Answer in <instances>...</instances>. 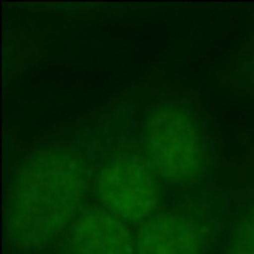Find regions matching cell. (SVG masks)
Here are the masks:
<instances>
[{
  "label": "cell",
  "instance_id": "1",
  "mask_svg": "<svg viewBox=\"0 0 254 254\" xmlns=\"http://www.w3.org/2000/svg\"><path fill=\"white\" fill-rule=\"evenodd\" d=\"M89 169L84 157L63 143L37 146L16 167L7 197V235L12 249L37 253L66 232L84 209Z\"/></svg>",
  "mask_w": 254,
  "mask_h": 254
},
{
  "label": "cell",
  "instance_id": "2",
  "mask_svg": "<svg viewBox=\"0 0 254 254\" xmlns=\"http://www.w3.org/2000/svg\"><path fill=\"white\" fill-rule=\"evenodd\" d=\"M143 157L160 181L188 187L207 167V143L200 122L180 101L155 105L143 120Z\"/></svg>",
  "mask_w": 254,
  "mask_h": 254
},
{
  "label": "cell",
  "instance_id": "3",
  "mask_svg": "<svg viewBox=\"0 0 254 254\" xmlns=\"http://www.w3.org/2000/svg\"><path fill=\"white\" fill-rule=\"evenodd\" d=\"M99 204L126 223H145L159 212L160 180L143 153L117 155L96 178Z\"/></svg>",
  "mask_w": 254,
  "mask_h": 254
},
{
  "label": "cell",
  "instance_id": "4",
  "mask_svg": "<svg viewBox=\"0 0 254 254\" xmlns=\"http://www.w3.org/2000/svg\"><path fill=\"white\" fill-rule=\"evenodd\" d=\"M205 247L204 225L181 209L155 212L136 235V254H204Z\"/></svg>",
  "mask_w": 254,
  "mask_h": 254
},
{
  "label": "cell",
  "instance_id": "5",
  "mask_svg": "<svg viewBox=\"0 0 254 254\" xmlns=\"http://www.w3.org/2000/svg\"><path fill=\"white\" fill-rule=\"evenodd\" d=\"M70 254H136L129 225L105 207H87L70 226Z\"/></svg>",
  "mask_w": 254,
  "mask_h": 254
},
{
  "label": "cell",
  "instance_id": "6",
  "mask_svg": "<svg viewBox=\"0 0 254 254\" xmlns=\"http://www.w3.org/2000/svg\"><path fill=\"white\" fill-rule=\"evenodd\" d=\"M228 78L239 91L254 96V25L232 56L228 64Z\"/></svg>",
  "mask_w": 254,
  "mask_h": 254
},
{
  "label": "cell",
  "instance_id": "7",
  "mask_svg": "<svg viewBox=\"0 0 254 254\" xmlns=\"http://www.w3.org/2000/svg\"><path fill=\"white\" fill-rule=\"evenodd\" d=\"M221 254H254V198L233 219Z\"/></svg>",
  "mask_w": 254,
  "mask_h": 254
}]
</instances>
